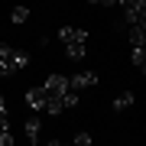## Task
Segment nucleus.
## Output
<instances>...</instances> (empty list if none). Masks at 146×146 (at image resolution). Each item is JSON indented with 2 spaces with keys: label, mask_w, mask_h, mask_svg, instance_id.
<instances>
[{
  "label": "nucleus",
  "mask_w": 146,
  "mask_h": 146,
  "mask_svg": "<svg viewBox=\"0 0 146 146\" xmlns=\"http://www.w3.org/2000/svg\"><path fill=\"white\" fill-rule=\"evenodd\" d=\"M91 3H117V0H91Z\"/></svg>",
  "instance_id": "15"
},
{
  "label": "nucleus",
  "mask_w": 146,
  "mask_h": 146,
  "mask_svg": "<svg viewBox=\"0 0 146 146\" xmlns=\"http://www.w3.org/2000/svg\"><path fill=\"white\" fill-rule=\"evenodd\" d=\"M0 117H7V104H3V98H0Z\"/></svg>",
  "instance_id": "14"
},
{
  "label": "nucleus",
  "mask_w": 146,
  "mask_h": 146,
  "mask_svg": "<svg viewBox=\"0 0 146 146\" xmlns=\"http://www.w3.org/2000/svg\"><path fill=\"white\" fill-rule=\"evenodd\" d=\"M133 91H120L117 98H114V110H127V107H133Z\"/></svg>",
  "instance_id": "8"
},
{
  "label": "nucleus",
  "mask_w": 146,
  "mask_h": 146,
  "mask_svg": "<svg viewBox=\"0 0 146 146\" xmlns=\"http://www.w3.org/2000/svg\"><path fill=\"white\" fill-rule=\"evenodd\" d=\"M123 7L127 26H146V0H117Z\"/></svg>",
  "instance_id": "3"
},
{
  "label": "nucleus",
  "mask_w": 146,
  "mask_h": 146,
  "mask_svg": "<svg viewBox=\"0 0 146 146\" xmlns=\"http://www.w3.org/2000/svg\"><path fill=\"white\" fill-rule=\"evenodd\" d=\"M26 104L33 110H46V91H42V88H29L26 91Z\"/></svg>",
  "instance_id": "6"
},
{
  "label": "nucleus",
  "mask_w": 146,
  "mask_h": 146,
  "mask_svg": "<svg viewBox=\"0 0 146 146\" xmlns=\"http://www.w3.org/2000/svg\"><path fill=\"white\" fill-rule=\"evenodd\" d=\"M10 143H13V136H10V130L3 127V130H0V146H10Z\"/></svg>",
  "instance_id": "12"
},
{
  "label": "nucleus",
  "mask_w": 146,
  "mask_h": 146,
  "mask_svg": "<svg viewBox=\"0 0 146 146\" xmlns=\"http://www.w3.org/2000/svg\"><path fill=\"white\" fill-rule=\"evenodd\" d=\"M75 143H78V146H91V136H88V133H78V136H75Z\"/></svg>",
  "instance_id": "13"
},
{
  "label": "nucleus",
  "mask_w": 146,
  "mask_h": 146,
  "mask_svg": "<svg viewBox=\"0 0 146 146\" xmlns=\"http://www.w3.org/2000/svg\"><path fill=\"white\" fill-rule=\"evenodd\" d=\"M10 20L16 23V26H23V23L29 20V7H13V10H10Z\"/></svg>",
  "instance_id": "9"
},
{
  "label": "nucleus",
  "mask_w": 146,
  "mask_h": 146,
  "mask_svg": "<svg viewBox=\"0 0 146 146\" xmlns=\"http://www.w3.org/2000/svg\"><path fill=\"white\" fill-rule=\"evenodd\" d=\"M39 88L46 91V94H55V98H62L65 91H72V88H68V78H65V75H49V78L39 84Z\"/></svg>",
  "instance_id": "4"
},
{
  "label": "nucleus",
  "mask_w": 146,
  "mask_h": 146,
  "mask_svg": "<svg viewBox=\"0 0 146 146\" xmlns=\"http://www.w3.org/2000/svg\"><path fill=\"white\" fill-rule=\"evenodd\" d=\"M29 65V55L23 49H10V46H0V75H16Z\"/></svg>",
  "instance_id": "2"
},
{
  "label": "nucleus",
  "mask_w": 146,
  "mask_h": 146,
  "mask_svg": "<svg viewBox=\"0 0 146 146\" xmlns=\"http://www.w3.org/2000/svg\"><path fill=\"white\" fill-rule=\"evenodd\" d=\"M3 127H7V117H0V130H3Z\"/></svg>",
  "instance_id": "16"
},
{
  "label": "nucleus",
  "mask_w": 146,
  "mask_h": 146,
  "mask_svg": "<svg viewBox=\"0 0 146 146\" xmlns=\"http://www.w3.org/2000/svg\"><path fill=\"white\" fill-rule=\"evenodd\" d=\"M39 133H42V123H39L36 117H29V120H26V136L36 143V140H39Z\"/></svg>",
  "instance_id": "10"
},
{
  "label": "nucleus",
  "mask_w": 146,
  "mask_h": 146,
  "mask_svg": "<svg viewBox=\"0 0 146 146\" xmlns=\"http://www.w3.org/2000/svg\"><path fill=\"white\" fill-rule=\"evenodd\" d=\"M58 39H62L65 55L72 58V62H81V58H84V52H88V33H84V29L62 26V29H58Z\"/></svg>",
  "instance_id": "1"
},
{
  "label": "nucleus",
  "mask_w": 146,
  "mask_h": 146,
  "mask_svg": "<svg viewBox=\"0 0 146 146\" xmlns=\"http://www.w3.org/2000/svg\"><path fill=\"white\" fill-rule=\"evenodd\" d=\"M130 62H133V65H136V68H140V72H143V68H146V46H140V49H133Z\"/></svg>",
  "instance_id": "11"
},
{
  "label": "nucleus",
  "mask_w": 146,
  "mask_h": 146,
  "mask_svg": "<svg viewBox=\"0 0 146 146\" xmlns=\"http://www.w3.org/2000/svg\"><path fill=\"white\" fill-rule=\"evenodd\" d=\"M94 84H98V75L94 72H78V75L68 78V88L72 91H88V88H94Z\"/></svg>",
  "instance_id": "5"
},
{
  "label": "nucleus",
  "mask_w": 146,
  "mask_h": 146,
  "mask_svg": "<svg viewBox=\"0 0 146 146\" xmlns=\"http://www.w3.org/2000/svg\"><path fill=\"white\" fill-rule=\"evenodd\" d=\"M127 39H130V46H133V49L146 46V26H130V33H127Z\"/></svg>",
  "instance_id": "7"
}]
</instances>
